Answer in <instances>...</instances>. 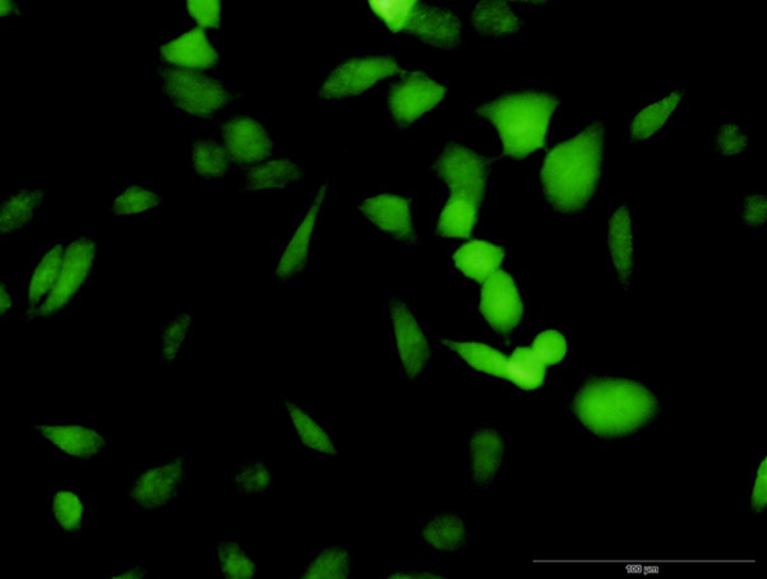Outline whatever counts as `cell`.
Listing matches in <instances>:
<instances>
[{"label":"cell","instance_id":"cell-3","mask_svg":"<svg viewBox=\"0 0 767 579\" xmlns=\"http://www.w3.org/2000/svg\"><path fill=\"white\" fill-rule=\"evenodd\" d=\"M558 104L559 100L546 92H517L480 107L477 113L495 126L505 154L524 158L544 147Z\"/></svg>","mask_w":767,"mask_h":579},{"label":"cell","instance_id":"cell-24","mask_svg":"<svg viewBox=\"0 0 767 579\" xmlns=\"http://www.w3.org/2000/svg\"><path fill=\"white\" fill-rule=\"evenodd\" d=\"M303 179L301 167L291 158L266 159L249 168L244 188L250 192H265L292 187Z\"/></svg>","mask_w":767,"mask_h":579},{"label":"cell","instance_id":"cell-33","mask_svg":"<svg viewBox=\"0 0 767 579\" xmlns=\"http://www.w3.org/2000/svg\"><path fill=\"white\" fill-rule=\"evenodd\" d=\"M505 375L519 388L535 390L541 388L545 380V365L537 358L534 350L521 348L507 360Z\"/></svg>","mask_w":767,"mask_h":579},{"label":"cell","instance_id":"cell-46","mask_svg":"<svg viewBox=\"0 0 767 579\" xmlns=\"http://www.w3.org/2000/svg\"><path fill=\"white\" fill-rule=\"evenodd\" d=\"M0 7H2L0 16H2L3 20L20 19V17L23 14L20 3L12 2V0H2V4H0Z\"/></svg>","mask_w":767,"mask_h":579},{"label":"cell","instance_id":"cell-42","mask_svg":"<svg viewBox=\"0 0 767 579\" xmlns=\"http://www.w3.org/2000/svg\"><path fill=\"white\" fill-rule=\"evenodd\" d=\"M745 221L751 226H760L766 220V199L763 196L748 197L744 204Z\"/></svg>","mask_w":767,"mask_h":579},{"label":"cell","instance_id":"cell-43","mask_svg":"<svg viewBox=\"0 0 767 579\" xmlns=\"http://www.w3.org/2000/svg\"><path fill=\"white\" fill-rule=\"evenodd\" d=\"M767 501V466L766 459L763 461L760 468H758L757 477L753 490V507L755 510L760 511L765 509Z\"/></svg>","mask_w":767,"mask_h":579},{"label":"cell","instance_id":"cell-9","mask_svg":"<svg viewBox=\"0 0 767 579\" xmlns=\"http://www.w3.org/2000/svg\"><path fill=\"white\" fill-rule=\"evenodd\" d=\"M215 132L233 167L251 168L273 154L271 132L255 117L226 116L215 122Z\"/></svg>","mask_w":767,"mask_h":579},{"label":"cell","instance_id":"cell-23","mask_svg":"<svg viewBox=\"0 0 767 579\" xmlns=\"http://www.w3.org/2000/svg\"><path fill=\"white\" fill-rule=\"evenodd\" d=\"M90 517V506L82 493L73 486L59 483L52 492V520L54 531L63 535H78Z\"/></svg>","mask_w":767,"mask_h":579},{"label":"cell","instance_id":"cell-39","mask_svg":"<svg viewBox=\"0 0 767 579\" xmlns=\"http://www.w3.org/2000/svg\"><path fill=\"white\" fill-rule=\"evenodd\" d=\"M185 14H188L193 27L204 30H219L223 23L222 2H188L185 3Z\"/></svg>","mask_w":767,"mask_h":579},{"label":"cell","instance_id":"cell-1","mask_svg":"<svg viewBox=\"0 0 767 579\" xmlns=\"http://www.w3.org/2000/svg\"><path fill=\"white\" fill-rule=\"evenodd\" d=\"M604 136L603 124L593 123L547 154L543 187L546 198L559 211H578L593 198L601 176Z\"/></svg>","mask_w":767,"mask_h":579},{"label":"cell","instance_id":"cell-27","mask_svg":"<svg viewBox=\"0 0 767 579\" xmlns=\"http://www.w3.org/2000/svg\"><path fill=\"white\" fill-rule=\"evenodd\" d=\"M609 249L622 281H628L634 268V249H632L630 216L627 208H618L609 222Z\"/></svg>","mask_w":767,"mask_h":579},{"label":"cell","instance_id":"cell-10","mask_svg":"<svg viewBox=\"0 0 767 579\" xmlns=\"http://www.w3.org/2000/svg\"><path fill=\"white\" fill-rule=\"evenodd\" d=\"M435 171L452 191L451 199L480 206L485 194L487 166L482 156L461 146H451L436 159Z\"/></svg>","mask_w":767,"mask_h":579},{"label":"cell","instance_id":"cell-45","mask_svg":"<svg viewBox=\"0 0 767 579\" xmlns=\"http://www.w3.org/2000/svg\"><path fill=\"white\" fill-rule=\"evenodd\" d=\"M149 575V568L147 566H124L120 572L109 575V579H141Z\"/></svg>","mask_w":767,"mask_h":579},{"label":"cell","instance_id":"cell-22","mask_svg":"<svg viewBox=\"0 0 767 579\" xmlns=\"http://www.w3.org/2000/svg\"><path fill=\"white\" fill-rule=\"evenodd\" d=\"M163 206L164 198L158 189L142 184H124L114 191L105 207V213L117 220H125L155 214L162 211Z\"/></svg>","mask_w":767,"mask_h":579},{"label":"cell","instance_id":"cell-6","mask_svg":"<svg viewBox=\"0 0 767 579\" xmlns=\"http://www.w3.org/2000/svg\"><path fill=\"white\" fill-rule=\"evenodd\" d=\"M190 482V459L188 452L150 461L132 477L125 500L142 513H160L170 510L182 497Z\"/></svg>","mask_w":767,"mask_h":579},{"label":"cell","instance_id":"cell-16","mask_svg":"<svg viewBox=\"0 0 767 579\" xmlns=\"http://www.w3.org/2000/svg\"><path fill=\"white\" fill-rule=\"evenodd\" d=\"M391 316L398 355L406 373L416 379L423 373L428 360V343L411 310L401 300H393Z\"/></svg>","mask_w":767,"mask_h":579},{"label":"cell","instance_id":"cell-34","mask_svg":"<svg viewBox=\"0 0 767 579\" xmlns=\"http://www.w3.org/2000/svg\"><path fill=\"white\" fill-rule=\"evenodd\" d=\"M478 206L466 200L450 199L440 218L437 230L445 238H468L476 223Z\"/></svg>","mask_w":767,"mask_h":579},{"label":"cell","instance_id":"cell-15","mask_svg":"<svg viewBox=\"0 0 767 579\" xmlns=\"http://www.w3.org/2000/svg\"><path fill=\"white\" fill-rule=\"evenodd\" d=\"M48 187L12 188L0 201V231L3 237L28 232L48 203Z\"/></svg>","mask_w":767,"mask_h":579},{"label":"cell","instance_id":"cell-44","mask_svg":"<svg viewBox=\"0 0 767 579\" xmlns=\"http://www.w3.org/2000/svg\"><path fill=\"white\" fill-rule=\"evenodd\" d=\"M14 296H13V290L10 283V280L4 279L2 282V288H0V313H2V317H8L12 312V309L14 308Z\"/></svg>","mask_w":767,"mask_h":579},{"label":"cell","instance_id":"cell-19","mask_svg":"<svg viewBox=\"0 0 767 579\" xmlns=\"http://www.w3.org/2000/svg\"><path fill=\"white\" fill-rule=\"evenodd\" d=\"M361 211L377 229L401 240H415L410 200L395 196L369 198L361 204Z\"/></svg>","mask_w":767,"mask_h":579},{"label":"cell","instance_id":"cell-21","mask_svg":"<svg viewBox=\"0 0 767 579\" xmlns=\"http://www.w3.org/2000/svg\"><path fill=\"white\" fill-rule=\"evenodd\" d=\"M326 188L327 183H325L322 190L319 191L313 206H311L310 211L305 218H303L299 229L293 233V237L289 244H286L284 248L280 260H277L275 268V276L277 280H291L292 277L299 274L303 270V267L306 266L311 237H313L317 213L320 211V207L323 204Z\"/></svg>","mask_w":767,"mask_h":579},{"label":"cell","instance_id":"cell-26","mask_svg":"<svg viewBox=\"0 0 767 579\" xmlns=\"http://www.w3.org/2000/svg\"><path fill=\"white\" fill-rule=\"evenodd\" d=\"M504 251L486 241H471L454 254L458 270L472 280L484 281L497 271L503 262Z\"/></svg>","mask_w":767,"mask_h":579},{"label":"cell","instance_id":"cell-11","mask_svg":"<svg viewBox=\"0 0 767 579\" xmlns=\"http://www.w3.org/2000/svg\"><path fill=\"white\" fill-rule=\"evenodd\" d=\"M400 71L398 62L391 57L352 58L327 74L320 96L325 99L356 97Z\"/></svg>","mask_w":767,"mask_h":579},{"label":"cell","instance_id":"cell-14","mask_svg":"<svg viewBox=\"0 0 767 579\" xmlns=\"http://www.w3.org/2000/svg\"><path fill=\"white\" fill-rule=\"evenodd\" d=\"M482 312L496 331L511 332L518 326L524 307L516 283L508 273L496 271L485 280Z\"/></svg>","mask_w":767,"mask_h":579},{"label":"cell","instance_id":"cell-31","mask_svg":"<svg viewBox=\"0 0 767 579\" xmlns=\"http://www.w3.org/2000/svg\"><path fill=\"white\" fill-rule=\"evenodd\" d=\"M423 537L428 547L441 551H455L465 545L467 530L458 516L446 513L428 520Z\"/></svg>","mask_w":767,"mask_h":579},{"label":"cell","instance_id":"cell-8","mask_svg":"<svg viewBox=\"0 0 767 579\" xmlns=\"http://www.w3.org/2000/svg\"><path fill=\"white\" fill-rule=\"evenodd\" d=\"M31 431L46 448L70 460L98 461L112 447L104 428L90 422H32Z\"/></svg>","mask_w":767,"mask_h":579},{"label":"cell","instance_id":"cell-28","mask_svg":"<svg viewBox=\"0 0 767 579\" xmlns=\"http://www.w3.org/2000/svg\"><path fill=\"white\" fill-rule=\"evenodd\" d=\"M472 24L484 36H511L521 29V20L504 2L480 3L472 13Z\"/></svg>","mask_w":767,"mask_h":579},{"label":"cell","instance_id":"cell-41","mask_svg":"<svg viewBox=\"0 0 767 579\" xmlns=\"http://www.w3.org/2000/svg\"><path fill=\"white\" fill-rule=\"evenodd\" d=\"M714 146L723 156L735 157L745 152L748 137L736 123L721 124L715 131Z\"/></svg>","mask_w":767,"mask_h":579},{"label":"cell","instance_id":"cell-12","mask_svg":"<svg viewBox=\"0 0 767 579\" xmlns=\"http://www.w3.org/2000/svg\"><path fill=\"white\" fill-rule=\"evenodd\" d=\"M70 238H58L49 242L41 253L33 260L22 287L23 323L30 325L38 310L44 305L50 292L55 287L59 273L64 262L65 250Z\"/></svg>","mask_w":767,"mask_h":579},{"label":"cell","instance_id":"cell-35","mask_svg":"<svg viewBox=\"0 0 767 579\" xmlns=\"http://www.w3.org/2000/svg\"><path fill=\"white\" fill-rule=\"evenodd\" d=\"M273 482L272 467L263 459H250L235 471L233 488L241 495H261L271 490Z\"/></svg>","mask_w":767,"mask_h":579},{"label":"cell","instance_id":"cell-29","mask_svg":"<svg viewBox=\"0 0 767 579\" xmlns=\"http://www.w3.org/2000/svg\"><path fill=\"white\" fill-rule=\"evenodd\" d=\"M216 577L222 579L255 578L258 567L241 541L224 540L216 542Z\"/></svg>","mask_w":767,"mask_h":579},{"label":"cell","instance_id":"cell-20","mask_svg":"<svg viewBox=\"0 0 767 579\" xmlns=\"http://www.w3.org/2000/svg\"><path fill=\"white\" fill-rule=\"evenodd\" d=\"M195 313L190 308L175 310L160 323L157 332L155 356L165 368L174 366L184 356L192 338Z\"/></svg>","mask_w":767,"mask_h":579},{"label":"cell","instance_id":"cell-25","mask_svg":"<svg viewBox=\"0 0 767 579\" xmlns=\"http://www.w3.org/2000/svg\"><path fill=\"white\" fill-rule=\"evenodd\" d=\"M504 441L493 430L478 431L470 441L471 471L480 485L491 483L504 459Z\"/></svg>","mask_w":767,"mask_h":579},{"label":"cell","instance_id":"cell-47","mask_svg":"<svg viewBox=\"0 0 767 579\" xmlns=\"http://www.w3.org/2000/svg\"><path fill=\"white\" fill-rule=\"evenodd\" d=\"M392 578L410 579V578H440V577H437L436 575H433V573L421 572V573H395V575H393Z\"/></svg>","mask_w":767,"mask_h":579},{"label":"cell","instance_id":"cell-30","mask_svg":"<svg viewBox=\"0 0 767 579\" xmlns=\"http://www.w3.org/2000/svg\"><path fill=\"white\" fill-rule=\"evenodd\" d=\"M683 94L680 91H673L660 100H656L639 111L630 122V136L637 141L652 138L670 119L680 103Z\"/></svg>","mask_w":767,"mask_h":579},{"label":"cell","instance_id":"cell-38","mask_svg":"<svg viewBox=\"0 0 767 579\" xmlns=\"http://www.w3.org/2000/svg\"><path fill=\"white\" fill-rule=\"evenodd\" d=\"M418 2L413 0H371V10L394 32L407 31Z\"/></svg>","mask_w":767,"mask_h":579},{"label":"cell","instance_id":"cell-13","mask_svg":"<svg viewBox=\"0 0 767 579\" xmlns=\"http://www.w3.org/2000/svg\"><path fill=\"white\" fill-rule=\"evenodd\" d=\"M446 89L423 73H410L395 86L387 99L393 119L402 124L415 122L442 102Z\"/></svg>","mask_w":767,"mask_h":579},{"label":"cell","instance_id":"cell-37","mask_svg":"<svg viewBox=\"0 0 767 579\" xmlns=\"http://www.w3.org/2000/svg\"><path fill=\"white\" fill-rule=\"evenodd\" d=\"M351 557L347 550L340 547L325 549L303 573V578L340 579L351 572Z\"/></svg>","mask_w":767,"mask_h":579},{"label":"cell","instance_id":"cell-5","mask_svg":"<svg viewBox=\"0 0 767 579\" xmlns=\"http://www.w3.org/2000/svg\"><path fill=\"white\" fill-rule=\"evenodd\" d=\"M100 251L97 238H70L55 287L30 325L52 323L78 306L95 273Z\"/></svg>","mask_w":767,"mask_h":579},{"label":"cell","instance_id":"cell-2","mask_svg":"<svg viewBox=\"0 0 767 579\" xmlns=\"http://www.w3.org/2000/svg\"><path fill=\"white\" fill-rule=\"evenodd\" d=\"M656 399L645 386L627 380H597L575 400V413L589 431L604 438L639 430L652 421Z\"/></svg>","mask_w":767,"mask_h":579},{"label":"cell","instance_id":"cell-4","mask_svg":"<svg viewBox=\"0 0 767 579\" xmlns=\"http://www.w3.org/2000/svg\"><path fill=\"white\" fill-rule=\"evenodd\" d=\"M154 80L164 102L191 121L215 123L224 119L239 100L232 87L210 73L157 67Z\"/></svg>","mask_w":767,"mask_h":579},{"label":"cell","instance_id":"cell-40","mask_svg":"<svg viewBox=\"0 0 767 579\" xmlns=\"http://www.w3.org/2000/svg\"><path fill=\"white\" fill-rule=\"evenodd\" d=\"M533 350L545 366L556 365L567 356V340L558 331H545L537 336Z\"/></svg>","mask_w":767,"mask_h":579},{"label":"cell","instance_id":"cell-7","mask_svg":"<svg viewBox=\"0 0 767 579\" xmlns=\"http://www.w3.org/2000/svg\"><path fill=\"white\" fill-rule=\"evenodd\" d=\"M157 67H174L221 77L223 50L210 36V31L199 27H188L170 32L154 48Z\"/></svg>","mask_w":767,"mask_h":579},{"label":"cell","instance_id":"cell-18","mask_svg":"<svg viewBox=\"0 0 767 579\" xmlns=\"http://www.w3.org/2000/svg\"><path fill=\"white\" fill-rule=\"evenodd\" d=\"M407 31L424 43L437 48H454L461 43V22L452 12L418 4Z\"/></svg>","mask_w":767,"mask_h":579},{"label":"cell","instance_id":"cell-17","mask_svg":"<svg viewBox=\"0 0 767 579\" xmlns=\"http://www.w3.org/2000/svg\"><path fill=\"white\" fill-rule=\"evenodd\" d=\"M185 164L193 179L219 182L226 178L232 166L230 154L216 137L196 133L185 146Z\"/></svg>","mask_w":767,"mask_h":579},{"label":"cell","instance_id":"cell-32","mask_svg":"<svg viewBox=\"0 0 767 579\" xmlns=\"http://www.w3.org/2000/svg\"><path fill=\"white\" fill-rule=\"evenodd\" d=\"M444 343L454 352H457L467 365L477 369V371L497 377H507L505 375V367H507L508 359L501 351L478 342L445 340Z\"/></svg>","mask_w":767,"mask_h":579},{"label":"cell","instance_id":"cell-36","mask_svg":"<svg viewBox=\"0 0 767 579\" xmlns=\"http://www.w3.org/2000/svg\"><path fill=\"white\" fill-rule=\"evenodd\" d=\"M285 408L291 417L294 430H296L300 439L307 448L324 452V455H333L334 445L332 439L329 438L327 433L313 418L303 412V410L292 401H286Z\"/></svg>","mask_w":767,"mask_h":579}]
</instances>
